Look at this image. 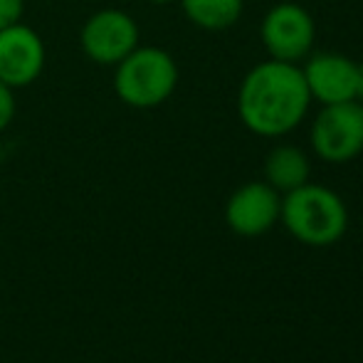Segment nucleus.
<instances>
[{"label":"nucleus","mask_w":363,"mask_h":363,"mask_svg":"<svg viewBox=\"0 0 363 363\" xmlns=\"http://www.w3.org/2000/svg\"><path fill=\"white\" fill-rule=\"evenodd\" d=\"M139 48V28L121 10H99L82 28V50L96 65H119Z\"/></svg>","instance_id":"423d86ee"},{"label":"nucleus","mask_w":363,"mask_h":363,"mask_svg":"<svg viewBox=\"0 0 363 363\" xmlns=\"http://www.w3.org/2000/svg\"><path fill=\"white\" fill-rule=\"evenodd\" d=\"M279 218L296 240L314 247L331 245L346 233L349 213L334 191L314 183L294 188L282 201Z\"/></svg>","instance_id":"f03ea898"},{"label":"nucleus","mask_w":363,"mask_h":363,"mask_svg":"<svg viewBox=\"0 0 363 363\" xmlns=\"http://www.w3.org/2000/svg\"><path fill=\"white\" fill-rule=\"evenodd\" d=\"M359 99L363 101V65H359Z\"/></svg>","instance_id":"4468645a"},{"label":"nucleus","mask_w":363,"mask_h":363,"mask_svg":"<svg viewBox=\"0 0 363 363\" xmlns=\"http://www.w3.org/2000/svg\"><path fill=\"white\" fill-rule=\"evenodd\" d=\"M23 13H25L23 0H0V30L20 23Z\"/></svg>","instance_id":"f8f14e48"},{"label":"nucleus","mask_w":363,"mask_h":363,"mask_svg":"<svg viewBox=\"0 0 363 363\" xmlns=\"http://www.w3.org/2000/svg\"><path fill=\"white\" fill-rule=\"evenodd\" d=\"M259 38L272 60L296 62L306 57L314 45V20L301 5L279 3L264 15Z\"/></svg>","instance_id":"39448f33"},{"label":"nucleus","mask_w":363,"mask_h":363,"mask_svg":"<svg viewBox=\"0 0 363 363\" xmlns=\"http://www.w3.org/2000/svg\"><path fill=\"white\" fill-rule=\"evenodd\" d=\"M311 94L301 67L269 60L252 67L240 84L238 111L242 124L257 136H284L304 121Z\"/></svg>","instance_id":"f257e3e1"},{"label":"nucleus","mask_w":363,"mask_h":363,"mask_svg":"<svg viewBox=\"0 0 363 363\" xmlns=\"http://www.w3.org/2000/svg\"><path fill=\"white\" fill-rule=\"evenodd\" d=\"M309 158L296 146H277L269 151L264 161V176L274 191H294V188L309 183Z\"/></svg>","instance_id":"9d476101"},{"label":"nucleus","mask_w":363,"mask_h":363,"mask_svg":"<svg viewBox=\"0 0 363 363\" xmlns=\"http://www.w3.org/2000/svg\"><path fill=\"white\" fill-rule=\"evenodd\" d=\"M178 84V67L161 48H136L114 72V91L134 109H153L173 94Z\"/></svg>","instance_id":"7ed1b4c3"},{"label":"nucleus","mask_w":363,"mask_h":363,"mask_svg":"<svg viewBox=\"0 0 363 363\" xmlns=\"http://www.w3.org/2000/svg\"><path fill=\"white\" fill-rule=\"evenodd\" d=\"M282 201L269 183H247L238 188L225 208V220L238 235L257 238L279 220Z\"/></svg>","instance_id":"1a4fd4ad"},{"label":"nucleus","mask_w":363,"mask_h":363,"mask_svg":"<svg viewBox=\"0 0 363 363\" xmlns=\"http://www.w3.org/2000/svg\"><path fill=\"white\" fill-rule=\"evenodd\" d=\"M45 43L33 28L15 23L0 30V82L18 89L43 74Z\"/></svg>","instance_id":"0eeeda50"},{"label":"nucleus","mask_w":363,"mask_h":363,"mask_svg":"<svg viewBox=\"0 0 363 363\" xmlns=\"http://www.w3.org/2000/svg\"><path fill=\"white\" fill-rule=\"evenodd\" d=\"M15 116V96L5 82H0V131L8 129V124Z\"/></svg>","instance_id":"ddd939ff"},{"label":"nucleus","mask_w":363,"mask_h":363,"mask_svg":"<svg viewBox=\"0 0 363 363\" xmlns=\"http://www.w3.org/2000/svg\"><path fill=\"white\" fill-rule=\"evenodd\" d=\"M311 146L329 163H346L363 151V104H326L311 126Z\"/></svg>","instance_id":"20e7f679"},{"label":"nucleus","mask_w":363,"mask_h":363,"mask_svg":"<svg viewBox=\"0 0 363 363\" xmlns=\"http://www.w3.org/2000/svg\"><path fill=\"white\" fill-rule=\"evenodd\" d=\"M148 3H153V5H168V3H173V0H148Z\"/></svg>","instance_id":"2eb2a0df"},{"label":"nucleus","mask_w":363,"mask_h":363,"mask_svg":"<svg viewBox=\"0 0 363 363\" xmlns=\"http://www.w3.org/2000/svg\"><path fill=\"white\" fill-rule=\"evenodd\" d=\"M306 89L319 104H341L359 99V65L336 52L314 55L301 67Z\"/></svg>","instance_id":"6e6552de"},{"label":"nucleus","mask_w":363,"mask_h":363,"mask_svg":"<svg viewBox=\"0 0 363 363\" xmlns=\"http://www.w3.org/2000/svg\"><path fill=\"white\" fill-rule=\"evenodd\" d=\"M183 13L203 30H228L242 15V0H181Z\"/></svg>","instance_id":"9b49d317"}]
</instances>
